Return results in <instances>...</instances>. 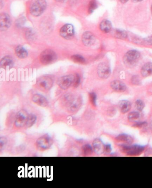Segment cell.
Returning <instances> with one entry per match:
<instances>
[{
    "instance_id": "cell-1",
    "label": "cell",
    "mask_w": 152,
    "mask_h": 188,
    "mask_svg": "<svg viewBox=\"0 0 152 188\" xmlns=\"http://www.w3.org/2000/svg\"><path fill=\"white\" fill-rule=\"evenodd\" d=\"M47 6L46 0H35L30 6V14L35 17L39 16L44 12Z\"/></svg>"
},
{
    "instance_id": "cell-2",
    "label": "cell",
    "mask_w": 152,
    "mask_h": 188,
    "mask_svg": "<svg viewBox=\"0 0 152 188\" xmlns=\"http://www.w3.org/2000/svg\"><path fill=\"white\" fill-rule=\"evenodd\" d=\"M53 84L52 78L49 76H43L37 81L36 85L38 89L43 91L48 90Z\"/></svg>"
},
{
    "instance_id": "cell-3",
    "label": "cell",
    "mask_w": 152,
    "mask_h": 188,
    "mask_svg": "<svg viewBox=\"0 0 152 188\" xmlns=\"http://www.w3.org/2000/svg\"><path fill=\"white\" fill-rule=\"evenodd\" d=\"M57 59L56 55L53 51L46 50L43 51L40 56V59L43 65H47L55 61Z\"/></svg>"
},
{
    "instance_id": "cell-4",
    "label": "cell",
    "mask_w": 152,
    "mask_h": 188,
    "mask_svg": "<svg viewBox=\"0 0 152 188\" xmlns=\"http://www.w3.org/2000/svg\"><path fill=\"white\" fill-rule=\"evenodd\" d=\"M28 113L25 110H22L17 113L15 120L14 125L17 128H22L26 126Z\"/></svg>"
},
{
    "instance_id": "cell-5",
    "label": "cell",
    "mask_w": 152,
    "mask_h": 188,
    "mask_svg": "<svg viewBox=\"0 0 152 188\" xmlns=\"http://www.w3.org/2000/svg\"><path fill=\"white\" fill-rule=\"evenodd\" d=\"M75 75H66L60 77L58 81V84L60 88L66 90L74 83Z\"/></svg>"
},
{
    "instance_id": "cell-6",
    "label": "cell",
    "mask_w": 152,
    "mask_h": 188,
    "mask_svg": "<svg viewBox=\"0 0 152 188\" xmlns=\"http://www.w3.org/2000/svg\"><path fill=\"white\" fill-rule=\"evenodd\" d=\"M60 34L61 36L64 39L67 40H71L75 35L74 27L71 24H65L61 28Z\"/></svg>"
},
{
    "instance_id": "cell-7",
    "label": "cell",
    "mask_w": 152,
    "mask_h": 188,
    "mask_svg": "<svg viewBox=\"0 0 152 188\" xmlns=\"http://www.w3.org/2000/svg\"><path fill=\"white\" fill-rule=\"evenodd\" d=\"M140 57V53L136 50H130L125 54L124 60L128 65H134Z\"/></svg>"
},
{
    "instance_id": "cell-8",
    "label": "cell",
    "mask_w": 152,
    "mask_h": 188,
    "mask_svg": "<svg viewBox=\"0 0 152 188\" xmlns=\"http://www.w3.org/2000/svg\"><path fill=\"white\" fill-rule=\"evenodd\" d=\"M121 147L124 152L132 156L140 155L144 150V146L140 145H123Z\"/></svg>"
},
{
    "instance_id": "cell-9",
    "label": "cell",
    "mask_w": 152,
    "mask_h": 188,
    "mask_svg": "<svg viewBox=\"0 0 152 188\" xmlns=\"http://www.w3.org/2000/svg\"><path fill=\"white\" fill-rule=\"evenodd\" d=\"M52 143V139L47 135L41 136L36 141L37 146L41 150L47 149L50 148Z\"/></svg>"
},
{
    "instance_id": "cell-10",
    "label": "cell",
    "mask_w": 152,
    "mask_h": 188,
    "mask_svg": "<svg viewBox=\"0 0 152 188\" xmlns=\"http://www.w3.org/2000/svg\"><path fill=\"white\" fill-rule=\"evenodd\" d=\"M97 73L100 78L106 79L110 75V68L106 63H101L98 65Z\"/></svg>"
},
{
    "instance_id": "cell-11",
    "label": "cell",
    "mask_w": 152,
    "mask_h": 188,
    "mask_svg": "<svg viewBox=\"0 0 152 188\" xmlns=\"http://www.w3.org/2000/svg\"><path fill=\"white\" fill-rule=\"evenodd\" d=\"M11 21L10 17L7 13H2L0 15V29L5 31L10 26Z\"/></svg>"
},
{
    "instance_id": "cell-12",
    "label": "cell",
    "mask_w": 152,
    "mask_h": 188,
    "mask_svg": "<svg viewBox=\"0 0 152 188\" xmlns=\"http://www.w3.org/2000/svg\"><path fill=\"white\" fill-rule=\"evenodd\" d=\"M82 40L85 46H91L94 44L96 41V38L92 33L86 31L83 34Z\"/></svg>"
},
{
    "instance_id": "cell-13",
    "label": "cell",
    "mask_w": 152,
    "mask_h": 188,
    "mask_svg": "<svg viewBox=\"0 0 152 188\" xmlns=\"http://www.w3.org/2000/svg\"><path fill=\"white\" fill-rule=\"evenodd\" d=\"M32 101L34 103L42 107H46L48 105V102L47 98L39 94H35L33 96Z\"/></svg>"
},
{
    "instance_id": "cell-14",
    "label": "cell",
    "mask_w": 152,
    "mask_h": 188,
    "mask_svg": "<svg viewBox=\"0 0 152 188\" xmlns=\"http://www.w3.org/2000/svg\"><path fill=\"white\" fill-rule=\"evenodd\" d=\"M111 87L114 90L118 92H124L126 90L125 84L120 80H114L111 83Z\"/></svg>"
},
{
    "instance_id": "cell-15",
    "label": "cell",
    "mask_w": 152,
    "mask_h": 188,
    "mask_svg": "<svg viewBox=\"0 0 152 188\" xmlns=\"http://www.w3.org/2000/svg\"><path fill=\"white\" fill-rule=\"evenodd\" d=\"M93 146L94 151L96 154L100 155L104 151L105 146L100 139H95L93 143Z\"/></svg>"
},
{
    "instance_id": "cell-16",
    "label": "cell",
    "mask_w": 152,
    "mask_h": 188,
    "mask_svg": "<svg viewBox=\"0 0 152 188\" xmlns=\"http://www.w3.org/2000/svg\"><path fill=\"white\" fill-rule=\"evenodd\" d=\"M14 65L13 59L10 56H7L3 57L0 62L1 68L4 69H10Z\"/></svg>"
},
{
    "instance_id": "cell-17",
    "label": "cell",
    "mask_w": 152,
    "mask_h": 188,
    "mask_svg": "<svg viewBox=\"0 0 152 188\" xmlns=\"http://www.w3.org/2000/svg\"><path fill=\"white\" fill-rule=\"evenodd\" d=\"M141 73L144 77H148L152 75V63H147L142 67L141 69Z\"/></svg>"
},
{
    "instance_id": "cell-18",
    "label": "cell",
    "mask_w": 152,
    "mask_h": 188,
    "mask_svg": "<svg viewBox=\"0 0 152 188\" xmlns=\"http://www.w3.org/2000/svg\"><path fill=\"white\" fill-rule=\"evenodd\" d=\"M119 106L121 112L122 113H125L130 110L131 107V104L128 101L123 100L119 102Z\"/></svg>"
},
{
    "instance_id": "cell-19",
    "label": "cell",
    "mask_w": 152,
    "mask_h": 188,
    "mask_svg": "<svg viewBox=\"0 0 152 188\" xmlns=\"http://www.w3.org/2000/svg\"><path fill=\"white\" fill-rule=\"evenodd\" d=\"M15 53L16 55L18 58L21 59H24L26 58L28 55V52L25 48L22 46H18L15 49Z\"/></svg>"
},
{
    "instance_id": "cell-20",
    "label": "cell",
    "mask_w": 152,
    "mask_h": 188,
    "mask_svg": "<svg viewBox=\"0 0 152 188\" xmlns=\"http://www.w3.org/2000/svg\"><path fill=\"white\" fill-rule=\"evenodd\" d=\"M100 30L104 33H108L111 29V24L110 21L107 20L102 21L100 25Z\"/></svg>"
},
{
    "instance_id": "cell-21",
    "label": "cell",
    "mask_w": 152,
    "mask_h": 188,
    "mask_svg": "<svg viewBox=\"0 0 152 188\" xmlns=\"http://www.w3.org/2000/svg\"><path fill=\"white\" fill-rule=\"evenodd\" d=\"M117 141L124 142L127 143H130L133 141V139L131 136L126 134H121L116 138Z\"/></svg>"
},
{
    "instance_id": "cell-22",
    "label": "cell",
    "mask_w": 152,
    "mask_h": 188,
    "mask_svg": "<svg viewBox=\"0 0 152 188\" xmlns=\"http://www.w3.org/2000/svg\"><path fill=\"white\" fill-rule=\"evenodd\" d=\"M36 116L35 114H30L29 115L28 119H27V123H26V127H30L35 123L36 120Z\"/></svg>"
},
{
    "instance_id": "cell-23",
    "label": "cell",
    "mask_w": 152,
    "mask_h": 188,
    "mask_svg": "<svg viewBox=\"0 0 152 188\" xmlns=\"http://www.w3.org/2000/svg\"><path fill=\"white\" fill-rule=\"evenodd\" d=\"M115 36L118 39H124L127 37V34L126 32L123 30H116L115 33Z\"/></svg>"
},
{
    "instance_id": "cell-24",
    "label": "cell",
    "mask_w": 152,
    "mask_h": 188,
    "mask_svg": "<svg viewBox=\"0 0 152 188\" xmlns=\"http://www.w3.org/2000/svg\"><path fill=\"white\" fill-rule=\"evenodd\" d=\"M97 2L95 0H92L90 1L88 6V12L90 14L94 11V10L97 8Z\"/></svg>"
},
{
    "instance_id": "cell-25",
    "label": "cell",
    "mask_w": 152,
    "mask_h": 188,
    "mask_svg": "<svg viewBox=\"0 0 152 188\" xmlns=\"http://www.w3.org/2000/svg\"><path fill=\"white\" fill-rule=\"evenodd\" d=\"M135 106L138 110L142 111L145 107V104L142 100H137L135 102Z\"/></svg>"
},
{
    "instance_id": "cell-26",
    "label": "cell",
    "mask_w": 152,
    "mask_h": 188,
    "mask_svg": "<svg viewBox=\"0 0 152 188\" xmlns=\"http://www.w3.org/2000/svg\"><path fill=\"white\" fill-rule=\"evenodd\" d=\"M71 59H73V61L75 62L80 63H83L85 62V59L83 57L78 55H74L71 57Z\"/></svg>"
},
{
    "instance_id": "cell-27",
    "label": "cell",
    "mask_w": 152,
    "mask_h": 188,
    "mask_svg": "<svg viewBox=\"0 0 152 188\" xmlns=\"http://www.w3.org/2000/svg\"><path fill=\"white\" fill-rule=\"evenodd\" d=\"M140 117V113L138 112H132L128 115V119L130 120L137 119Z\"/></svg>"
},
{
    "instance_id": "cell-28",
    "label": "cell",
    "mask_w": 152,
    "mask_h": 188,
    "mask_svg": "<svg viewBox=\"0 0 152 188\" xmlns=\"http://www.w3.org/2000/svg\"><path fill=\"white\" fill-rule=\"evenodd\" d=\"M83 152L85 155H89L91 154L92 151V146L89 144H86L83 147Z\"/></svg>"
},
{
    "instance_id": "cell-29",
    "label": "cell",
    "mask_w": 152,
    "mask_h": 188,
    "mask_svg": "<svg viewBox=\"0 0 152 188\" xmlns=\"http://www.w3.org/2000/svg\"><path fill=\"white\" fill-rule=\"evenodd\" d=\"M90 99L91 103L93 106H95L96 102V95L94 93H91L89 94Z\"/></svg>"
},
{
    "instance_id": "cell-30",
    "label": "cell",
    "mask_w": 152,
    "mask_h": 188,
    "mask_svg": "<svg viewBox=\"0 0 152 188\" xmlns=\"http://www.w3.org/2000/svg\"><path fill=\"white\" fill-rule=\"evenodd\" d=\"M132 83L134 85H138L141 84V80L138 76H134L132 78Z\"/></svg>"
},
{
    "instance_id": "cell-31",
    "label": "cell",
    "mask_w": 152,
    "mask_h": 188,
    "mask_svg": "<svg viewBox=\"0 0 152 188\" xmlns=\"http://www.w3.org/2000/svg\"><path fill=\"white\" fill-rule=\"evenodd\" d=\"M80 82V77H79V75L78 74L75 75V80H74V83H73V85L75 87H77L79 85V83Z\"/></svg>"
},
{
    "instance_id": "cell-32",
    "label": "cell",
    "mask_w": 152,
    "mask_h": 188,
    "mask_svg": "<svg viewBox=\"0 0 152 188\" xmlns=\"http://www.w3.org/2000/svg\"><path fill=\"white\" fill-rule=\"evenodd\" d=\"M7 139L5 138L1 137L0 139V146L1 148H2V146L5 145L7 143Z\"/></svg>"
},
{
    "instance_id": "cell-33",
    "label": "cell",
    "mask_w": 152,
    "mask_h": 188,
    "mask_svg": "<svg viewBox=\"0 0 152 188\" xmlns=\"http://www.w3.org/2000/svg\"><path fill=\"white\" fill-rule=\"evenodd\" d=\"M147 125V123L146 122H140V123H138L136 124L135 125H134V127H144Z\"/></svg>"
},
{
    "instance_id": "cell-34",
    "label": "cell",
    "mask_w": 152,
    "mask_h": 188,
    "mask_svg": "<svg viewBox=\"0 0 152 188\" xmlns=\"http://www.w3.org/2000/svg\"><path fill=\"white\" fill-rule=\"evenodd\" d=\"M111 146L110 145H107L105 146V148H104V150L107 152H109L111 151Z\"/></svg>"
},
{
    "instance_id": "cell-35",
    "label": "cell",
    "mask_w": 152,
    "mask_h": 188,
    "mask_svg": "<svg viewBox=\"0 0 152 188\" xmlns=\"http://www.w3.org/2000/svg\"><path fill=\"white\" fill-rule=\"evenodd\" d=\"M146 41L148 44L152 45V38H149L146 40Z\"/></svg>"
},
{
    "instance_id": "cell-36",
    "label": "cell",
    "mask_w": 152,
    "mask_h": 188,
    "mask_svg": "<svg viewBox=\"0 0 152 188\" xmlns=\"http://www.w3.org/2000/svg\"><path fill=\"white\" fill-rule=\"evenodd\" d=\"M120 1H121V2H122V3H124L128 1V0H120Z\"/></svg>"
},
{
    "instance_id": "cell-37",
    "label": "cell",
    "mask_w": 152,
    "mask_h": 188,
    "mask_svg": "<svg viewBox=\"0 0 152 188\" xmlns=\"http://www.w3.org/2000/svg\"><path fill=\"white\" fill-rule=\"evenodd\" d=\"M142 1H143V0H133V1L135 2H140Z\"/></svg>"
},
{
    "instance_id": "cell-38",
    "label": "cell",
    "mask_w": 152,
    "mask_h": 188,
    "mask_svg": "<svg viewBox=\"0 0 152 188\" xmlns=\"http://www.w3.org/2000/svg\"><path fill=\"white\" fill-rule=\"evenodd\" d=\"M56 1H58V2H60V1H62L63 0H55Z\"/></svg>"
},
{
    "instance_id": "cell-39",
    "label": "cell",
    "mask_w": 152,
    "mask_h": 188,
    "mask_svg": "<svg viewBox=\"0 0 152 188\" xmlns=\"http://www.w3.org/2000/svg\"><path fill=\"white\" fill-rule=\"evenodd\" d=\"M151 12H152V6H151Z\"/></svg>"
}]
</instances>
